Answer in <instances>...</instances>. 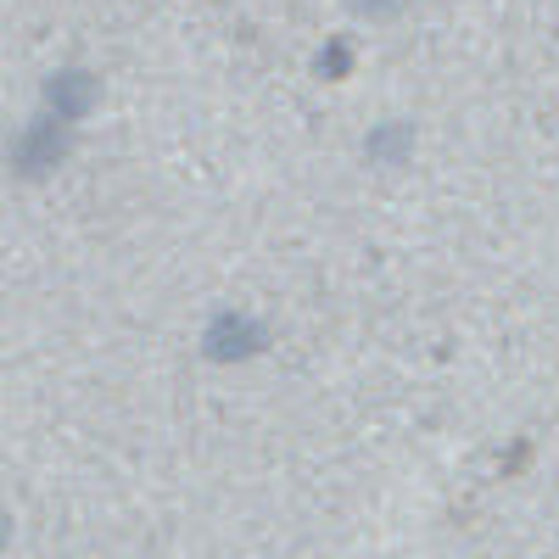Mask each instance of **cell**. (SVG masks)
<instances>
[{
    "label": "cell",
    "mask_w": 559,
    "mask_h": 559,
    "mask_svg": "<svg viewBox=\"0 0 559 559\" xmlns=\"http://www.w3.org/2000/svg\"><path fill=\"white\" fill-rule=\"evenodd\" d=\"M202 347H207V358H218V364H241V358H252V353L263 347V331H258L247 313H218V319L207 324Z\"/></svg>",
    "instance_id": "cell-1"
},
{
    "label": "cell",
    "mask_w": 559,
    "mask_h": 559,
    "mask_svg": "<svg viewBox=\"0 0 559 559\" xmlns=\"http://www.w3.org/2000/svg\"><path fill=\"white\" fill-rule=\"evenodd\" d=\"M45 102H51V112L57 118H84L90 107H96V79L90 73H79V68H68V73H57L51 84H45Z\"/></svg>",
    "instance_id": "cell-2"
},
{
    "label": "cell",
    "mask_w": 559,
    "mask_h": 559,
    "mask_svg": "<svg viewBox=\"0 0 559 559\" xmlns=\"http://www.w3.org/2000/svg\"><path fill=\"white\" fill-rule=\"evenodd\" d=\"M57 123H68V118H57ZM57 123H39L28 140H23V152H17V163L28 168V174H39V168H51L57 157H62V129Z\"/></svg>",
    "instance_id": "cell-3"
},
{
    "label": "cell",
    "mask_w": 559,
    "mask_h": 559,
    "mask_svg": "<svg viewBox=\"0 0 559 559\" xmlns=\"http://www.w3.org/2000/svg\"><path fill=\"white\" fill-rule=\"evenodd\" d=\"M319 73H324V79H342V73H347V45H331V51L319 57Z\"/></svg>",
    "instance_id": "cell-4"
},
{
    "label": "cell",
    "mask_w": 559,
    "mask_h": 559,
    "mask_svg": "<svg viewBox=\"0 0 559 559\" xmlns=\"http://www.w3.org/2000/svg\"><path fill=\"white\" fill-rule=\"evenodd\" d=\"M347 7H353V12H369V17H381V12L397 7V0H347Z\"/></svg>",
    "instance_id": "cell-5"
}]
</instances>
